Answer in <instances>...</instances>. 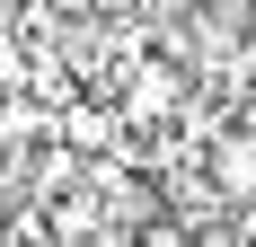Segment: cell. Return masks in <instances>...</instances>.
<instances>
[{
	"label": "cell",
	"mask_w": 256,
	"mask_h": 247,
	"mask_svg": "<svg viewBox=\"0 0 256 247\" xmlns=\"http://www.w3.org/2000/svg\"><path fill=\"white\" fill-rule=\"evenodd\" d=\"M124 132H132L124 106H71V115H62V142H71V150H115Z\"/></svg>",
	"instance_id": "3"
},
{
	"label": "cell",
	"mask_w": 256,
	"mask_h": 247,
	"mask_svg": "<svg viewBox=\"0 0 256 247\" xmlns=\"http://www.w3.org/2000/svg\"><path fill=\"white\" fill-rule=\"evenodd\" d=\"M204 176L221 203H256V124H212L204 132Z\"/></svg>",
	"instance_id": "2"
},
{
	"label": "cell",
	"mask_w": 256,
	"mask_h": 247,
	"mask_svg": "<svg viewBox=\"0 0 256 247\" xmlns=\"http://www.w3.org/2000/svg\"><path fill=\"white\" fill-rule=\"evenodd\" d=\"M194 106V88H186V62L177 53H132V88H124V115H132V132L142 124H168V115H186Z\"/></svg>",
	"instance_id": "1"
},
{
	"label": "cell",
	"mask_w": 256,
	"mask_h": 247,
	"mask_svg": "<svg viewBox=\"0 0 256 247\" xmlns=\"http://www.w3.org/2000/svg\"><path fill=\"white\" fill-rule=\"evenodd\" d=\"M132 247H204V230L177 212V221H142V238H132Z\"/></svg>",
	"instance_id": "4"
},
{
	"label": "cell",
	"mask_w": 256,
	"mask_h": 247,
	"mask_svg": "<svg viewBox=\"0 0 256 247\" xmlns=\"http://www.w3.org/2000/svg\"><path fill=\"white\" fill-rule=\"evenodd\" d=\"M0 9H9V0H0Z\"/></svg>",
	"instance_id": "6"
},
{
	"label": "cell",
	"mask_w": 256,
	"mask_h": 247,
	"mask_svg": "<svg viewBox=\"0 0 256 247\" xmlns=\"http://www.w3.org/2000/svg\"><path fill=\"white\" fill-rule=\"evenodd\" d=\"M0 221H9V176H0Z\"/></svg>",
	"instance_id": "5"
}]
</instances>
